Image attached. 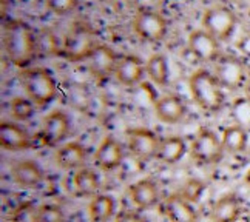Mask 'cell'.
<instances>
[{"instance_id":"obj_34","label":"cell","mask_w":250,"mask_h":222,"mask_svg":"<svg viewBox=\"0 0 250 222\" xmlns=\"http://www.w3.org/2000/svg\"><path fill=\"white\" fill-rule=\"evenodd\" d=\"M244 184L247 185V188H250V168L247 170L246 176H244Z\"/></svg>"},{"instance_id":"obj_30","label":"cell","mask_w":250,"mask_h":222,"mask_svg":"<svg viewBox=\"0 0 250 222\" xmlns=\"http://www.w3.org/2000/svg\"><path fill=\"white\" fill-rule=\"evenodd\" d=\"M39 222H65V215L61 207L46 204L39 207Z\"/></svg>"},{"instance_id":"obj_14","label":"cell","mask_w":250,"mask_h":222,"mask_svg":"<svg viewBox=\"0 0 250 222\" xmlns=\"http://www.w3.org/2000/svg\"><path fill=\"white\" fill-rule=\"evenodd\" d=\"M11 176L16 184L25 190L39 188L43 182V171L33 161L16 162L11 168Z\"/></svg>"},{"instance_id":"obj_10","label":"cell","mask_w":250,"mask_h":222,"mask_svg":"<svg viewBox=\"0 0 250 222\" xmlns=\"http://www.w3.org/2000/svg\"><path fill=\"white\" fill-rule=\"evenodd\" d=\"M130 153L139 161H150L156 158L159 141L153 131L147 128H133L127 133Z\"/></svg>"},{"instance_id":"obj_26","label":"cell","mask_w":250,"mask_h":222,"mask_svg":"<svg viewBox=\"0 0 250 222\" xmlns=\"http://www.w3.org/2000/svg\"><path fill=\"white\" fill-rule=\"evenodd\" d=\"M146 73L155 85H159V86L167 85L170 68H168V62L166 59V56L159 53L151 54L146 62Z\"/></svg>"},{"instance_id":"obj_12","label":"cell","mask_w":250,"mask_h":222,"mask_svg":"<svg viewBox=\"0 0 250 222\" xmlns=\"http://www.w3.org/2000/svg\"><path fill=\"white\" fill-rule=\"evenodd\" d=\"M88 61H90L88 66L91 74L94 77H98V79H107V77H110L116 71L119 57L110 46L98 45Z\"/></svg>"},{"instance_id":"obj_8","label":"cell","mask_w":250,"mask_h":222,"mask_svg":"<svg viewBox=\"0 0 250 222\" xmlns=\"http://www.w3.org/2000/svg\"><path fill=\"white\" fill-rule=\"evenodd\" d=\"M246 65L235 56H219L215 65V77L223 88L235 91L246 85Z\"/></svg>"},{"instance_id":"obj_19","label":"cell","mask_w":250,"mask_h":222,"mask_svg":"<svg viewBox=\"0 0 250 222\" xmlns=\"http://www.w3.org/2000/svg\"><path fill=\"white\" fill-rule=\"evenodd\" d=\"M164 213L170 222H196V211L193 205L181 193L166 199Z\"/></svg>"},{"instance_id":"obj_17","label":"cell","mask_w":250,"mask_h":222,"mask_svg":"<svg viewBox=\"0 0 250 222\" xmlns=\"http://www.w3.org/2000/svg\"><path fill=\"white\" fill-rule=\"evenodd\" d=\"M156 118L167 125L178 123L186 114V105L176 94H166L155 102Z\"/></svg>"},{"instance_id":"obj_13","label":"cell","mask_w":250,"mask_h":222,"mask_svg":"<svg viewBox=\"0 0 250 222\" xmlns=\"http://www.w3.org/2000/svg\"><path fill=\"white\" fill-rule=\"evenodd\" d=\"M144 74H147L146 66L139 57L131 54L119 57L116 71H114V77L119 83L124 86H134L144 79Z\"/></svg>"},{"instance_id":"obj_9","label":"cell","mask_w":250,"mask_h":222,"mask_svg":"<svg viewBox=\"0 0 250 222\" xmlns=\"http://www.w3.org/2000/svg\"><path fill=\"white\" fill-rule=\"evenodd\" d=\"M70 133V118L68 114L54 110L43 119V125L41 130V139L43 145L56 147L68 136Z\"/></svg>"},{"instance_id":"obj_28","label":"cell","mask_w":250,"mask_h":222,"mask_svg":"<svg viewBox=\"0 0 250 222\" xmlns=\"http://www.w3.org/2000/svg\"><path fill=\"white\" fill-rule=\"evenodd\" d=\"M11 222H39V208L31 202H23L14 210Z\"/></svg>"},{"instance_id":"obj_27","label":"cell","mask_w":250,"mask_h":222,"mask_svg":"<svg viewBox=\"0 0 250 222\" xmlns=\"http://www.w3.org/2000/svg\"><path fill=\"white\" fill-rule=\"evenodd\" d=\"M34 102L28 98H14L9 103L11 108V114L16 121H30L34 116Z\"/></svg>"},{"instance_id":"obj_31","label":"cell","mask_w":250,"mask_h":222,"mask_svg":"<svg viewBox=\"0 0 250 222\" xmlns=\"http://www.w3.org/2000/svg\"><path fill=\"white\" fill-rule=\"evenodd\" d=\"M203 190H204L203 182L191 179L184 185V188H182V191H181V195L190 202H196L199 199V196H201V193H203Z\"/></svg>"},{"instance_id":"obj_3","label":"cell","mask_w":250,"mask_h":222,"mask_svg":"<svg viewBox=\"0 0 250 222\" xmlns=\"http://www.w3.org/2000/svg\"><path fill=\"white\" fill-rule=\"evenodd\" d=\"M21 83L28 96L36 105L43 107L53 102L57 96V83L53 74L45 68H26L21 73Z\"/></svg>"},{"instance_id":"obj_7","label":"cell","mask_w":250,"mask_h":222,"mask_svg":"<svg viewBox=\"0 0 250 222\" xmlns=\"http://www.w3.org/2000/svg\"><path fill=\"white\" fill-rule=\"evenodd\" d=\"M224 147L223 142L210 130H201L190 145V154L198 163L213 165L223 159Z\"/></svg>"},{"instance_id":"obj_4","label":"cell","mask_w":250,"mask_h":222,"mask_svg":"<svg viewBox=\"0 0 250 222\" xmlns=\"http://www.w3.org/2000/svg\"><path fill=\"white\" fill-rule=\"evenodd\" d=\"M99 43L96 42V34L86 23H74L71 30L65 37L62 46V54L70 62H81L88 61L96 46Z\"/></svg>"},{"instance_id":"obj_24","label":"cell","mask_w":250,"mask_h":222,"mask_svg":"<svg viewBox=\"0 0 250 222\" xmlns=\"http://www.w3.org/2000/svg\"><path fill=\"white\" fill-rule=\"evenodd\" d=\"M247 131L241 125H230L223 131V147L226 151L232 153V154H238L243 153L247 148Z\"/></svg>"},{"instance_id":"obj_33","label":"cell","mask_w":250,"mask_h":222,"mask_svg":"<svg viewBox=\"0 0 250 222\" xmlns=\"http://www.w3.org/2000/svg\"><path fill=\"white\" fill-rule=\"evenodd\" d=\"M244 94H246V99H247V102L250 103V79L246 82V85H244Z\"/></svg>"},{"instance_id":"obj_16","label":"cell","mask_w":250,"mask_h":222,"mask_svg":"<svg viewBox=\"0 0 250 222\" xmlns=\"http://www.w3.org/2000/svg\"><path fill=\"white\" fill-rule=\"evenodd\" d=\"M0 145L8 151H23L31 145V138L19 125L3 121L0 123Z\"/></svg>"},{"instance_id":"obj_15","label":"cell","mask_w":250,"mask_h":222,"mask_svg":"<svg viewBox=\"0 0 250 222\" xmlns=\"http://www.w3.org/2000/svg\"><path fill=\"white\" fill-rule=\"evenodd\" d=\"M122 159H124L122 145L114 138H105L94 154L96 165L104 171L116 170L122 163Z\"/></svg>"},{"instance_id":"obj_11","label":"cell","mask_w":250,"mask_h":222,"mask_svg":"<svg viewBox=\"0 0 250 222\" xmlns=\"http://www.w3.org/2000/svg\"><path fill=\"white\" fill-rule=\"evenodd\" d=\"M188 51L201 62H213L219 57V40L206 30H195L188 34Z\"/></svg>"},{"instance_id":"obj_2","label":"cell","mask_w":250,"mask_h":222,"mask_svg":"<svg viewBox=\"0 0 250 222\" xmlns=\"http://www.w3.org/2000/svg\"><path fill=\"white\" fill-rule=\"evenodd\" d=\"M191 98L201 110L207 113H218L224 107L223 86L215 74L207 70H196L188 79Z\"/></svg>"},{"instance_id":"obj_18","label":"cell","mask_w":250,"mask_h":222,"mask_svg":"<svg viewBox=\"0 0 250 222\" xmlns=\"http://www.w3.org/2000/svg\"><path fill=\"white\" fill-rule=\"evenodd\" d=\"M128 195L133 204L141 210H148L155 207L159 201L158 184L153 179H141L134 182L128 188Z\"/></svg>"},{"instance_id":"obj_5","label":"cell","mask_w":250,"mask_h":222,"mask_svg":"<svg viewBox=\"0 0 250 222\" xmlns=\"http://www.w3.org/2000/svg\"><path fill=\"white\" fill-rule=\"evenodd\" d=\"M236 16L229 6L215 5L207 8L201 17V26L208 34H211L218 40H227L235 33L236 28Z\"/></svg>"},{"instance_id":"obj_32","label":"cell","mask_w":250,"mask_h":222,"mask_svg":"<svg viewBox=\"0 0 250 222\" xmlns=\"http://www.w3.org/2000/svg\"><path fill=\"white\" fill-rule=\"evenodd\" d=\"M114 222H146V219L134 211H121Z\"/></svg>"},{"instance_id":"obj_25","label":"cell","mask_w":250,"mask_h":222,"mask_svg":"<svg viewBox=\"0 0 250 222\" xmlns=\"http://www.w3.org/2000/svg\"><path fill=\"white\" fill-rule=\"evenodd\" d=\"M73 185L79 196H83V198L96 196L99 190V178L93 170L81 168L73 178Z\"/></svg>"},{"instance_id":"obj_23","label":"cell","mask_w":250,"mask_h":222,"mask_svg":"<svg viewBox=\"0 0 250 222\" xmlns=\"http://www.w3.org/2000/svg\"><path fill=\"white\" fill-rule=\"evenodd\" d=\"M116 210V202L110 195L93 196L88 205V216L91 222H108Z\"/></svg>"},{"instance_id":"obj_22","label":"cell","mask_w":250,"mask_h":222,"mask_svg":"<svg viewBox=\"0 0 250 222\" xmlns=\"http://www.w3.org/2000/svg\"><path fill=\"white\" fill-rule=\"evenodd\" d=\"M186 154V142L179 136H168L159 141V147L156 153V159L164 163H176Z\"/></svg>"},{"instance_id":"obj_20","label":"cell","mask_w":250,"mask_h":222,"mask_svg":"<svg viewBox=\"0 0 250 222\" xmlns=\"http://www.w3.org/2000/svg\"><path fill=\"white\" fill-rule=\"evenodd\" d=\"M241 202L235 195H224L219 198L210 213L211 222H236L241 216Z\"/></svg>"},{"instance_id":"obj_35","label":"cell","mask_w":250,"mask_h":222,"mask_svg":"<svg viewBox=\"0 0 250 222\" xmlns=\"http://www.w3.org/2000/svg\"><path fill=\"white\" fill-rule=\"evenodd\" d=\"M246 222H250V213L247 215V219H246Z\"/></svg>"},{"instance_id":"obj_21","label":"cell","mask_w":250,"mask_h":222,"mask_svg":"<svg viewBox=\"0 0 250 222\" xmlns=\"http://www.w3.org/2000/svg\"><path fill=\"white\" fill-rule=\"evenodd\" d=\"M86 159L85 147L79 142H70L62 145L56 153V163L63 170H81Z\"/></svg>"},{"instance_id":"obj_1","label":"cell","mask_w":250,"mask_h":222,"mask_svg":"<svg viewBox=\"0 0 250 222\" xmlns=\"http://www.w3.org/2000/svg\"><path fill=\"white\" fill-rule=\"evenodd\" d=\"M3 48L11 61L19 68L30 65L37 50V40L33 30L22 20H13L5 26Z\"/></svg>"},{"instance_id":"obj_6","label":"cell","mask_w":250,"mask_h":222,"mask_svg":"<svg viewBox=\"0 0 250 222\" xmlns=\"http://www.w3.org/2000/svg\"><path fill=\"white\" fill-rule=\"evenodd\" d=\"M133 30L142 40L155 43L161 42L167 36L168 23L161 13L142 8L133 17Z\"/></svg>"},{"instance_id":"obj_29","label":"cell","mask_w":250,"mask_h":222,"mask_svg":"<svg viewBox=\"0 0 250 222\" xmlns=\"http://www.w3.org/2000/svg\"><path fill=\"white\" fill-rule=\"evenodd\" d=\"M46 8L56 16H68L79 5V0H45Z\"/></svg>"}]
</instances>
